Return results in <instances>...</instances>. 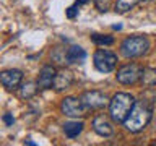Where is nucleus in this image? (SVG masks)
<instances>
[{"label":"nucleus","instance_id":"nucleus-1","mask_svg":"<svg viewBox=\"0 0 156 146\" xmlns=\"http://www.w3.org/2000/svg\"><path fill=\"white\" fill-rule=\"evenodd\" d=\"M151 117H153V106H151V102L145 101V99L136 101L132 112L127 117V120L124 122V127L130 133H140L151 122Z\"/></svg>","mask_w":156,"mask_h":146},{"label":"nucleus","instance_id":"nucleus-2","mask_svg":"<svg viewBox=\"0 0 156 146\" xmlns=\"http://www.w3.org/2000/svg\"><path fill=\"white\" fill-rule=\"evenodd\" d=\"M135 97L129 92H117L109 102V115L115 123H124L135 106Z\"/></svg>","mask_w":156,"mask_h":146},{"label":"nucleus","instance_id":"nucleus-3","mask_svg":"<svg viewBox=\"0 0 156 146\" xmlns=\"http://www.w3.org/2000/svg\"><path fill=\"white\" fill-rule=\"evenodd\" d=\"M150 49V41L145 36H130L120 44V52L125 58L143 57Z\"/></svg>","mask_w":156,"mask_h":146},{"label":"nucleus","instance_id":"nucleus-4","mask_svg":"<svg viewBox=\"0 0 156 146\" xmlns=\"http://www.w3.org/2000/svg\"><path fill=\"white\" fill-rule=\"evenodd\" d=\"M93 63H94L96 70L101 73H111L115 70L117 67V55L111 50L106 49H99L93 55Z\"/></svg>","mask_w":156,"mask_h":146},{"label":"nucleus","instance_id":"nucleus-5","mask_svg":"<svg viewBox=\"0 0 156 146\" xmlns=\"http://www.w3.org/2000/svg\"><path fill=\"white\" fill-rule=\"evenodd\" d=\"M81 101L83 104L88 107V110H99L104 109L106 106H109L111 99L106 96V92L93 89V91H85L81 94Z\"/></svg>","mask_w":156,"mask_h":146},{"label":"nucleus","instance_id":"nucleus-6","mask_svg":"<svg viewBox=\"0 0 156 146\" xmlns=\"http://www.w3.org/2000/svg\"><path fill=\"white\" fill-rule=\"evenodd\" d=\"M141 71H143V68L140 65H136V63H127V65L120 67L117 70L115 78L122 85H135L136 81H140Z\"/></svg>","mask_w":156,"mask_h":146},{"label":"nucleus","instance_id":"nucleus-7","mask_svg":"<svg viewBox=\"0 0 156 146\" xmlns=\"http://www.w3.org/2000/svg\"><path fill=\"white\" fill-rule=\"evenodd\" d=\"M62 112L65 114L67 117H73V119H78V117H85L86 112H88V107L83 104L81 97H73V96H68L62 101V106H60Z\"/></svg>","mask_w":156,"mask_h":146},{"label":"nucleus","instance_id":"nucleus-8","mask_svg":"<svg viewBox=\"0 0 156 146\" xmlns=\"http://www.w3.org/2000/svg\"><path fill=\"white\" fill-rule=\"evenodd\" d=\"M0 81H2V85L5 89L8 91H15L18 89L20 86H21V81H23V71L20 70H5L0 73Z\"/></svg>","mask_w":156,"mask_h":146},{"label":"nucleus","instance_id":"nucleus-9","mask_svg":"<svg viewBox=\"0 0 156 146\" xmlns=\"http://www.w3.org/2000/svg\"><path fill=\"white\" fill-rule=\"evenodd\" d=\"M93 130L99 136H104V138H109V136L114 135V127H112L111 120L104 115H98L93 119Z\"/></svg>","mask_w":156,"mask_h":146},{"label":"nucleus","instance_id":"nucleus-10","mask_svg":"<svg viewBox=\"0 0 156 146\" xmlns=\"http://www.w3.org/2000/svg\"><path fill=\"white\" fill-rule=\"evenodd\" d=\"M57 75V70L52 65H46L41 68L39 71V78H37V86L39 89H47L54 85V78Z\"/></svg>","mask_w":156,"mask_h":146},{"label":"nucleus","instance_id":"nucleus-11","mask_svg":"<svg viewBox=\"0 0 156 146\" xmlns=\"http://www.w3.org/2000/svg\"><path fill=\"white\" fill-rule=\"evenodd\" d=\"M72 85H73V73L70 70H60L57 71L55 78H54L52 88L55 91H63V89H68Z\"/></svg>","mask_w":156,"mask_h":146},{"label":"nucleus","instance_id":"nucleus-12","mask_svg":"<svg viewBox=\"0 0 156 146\" xmlns=\"http://www.w3.org/2000/svg\"><path fill=\"white\" fill-rule=\"evenodd\" d=\"M86 58V50L80 46H72L67 50V62L68 63H83Z\"/></svg>","mask_w":156,"mask_h":146},{"label":"nucleus","instance_id":"nucleus-13","mask_svg":"<svg viewBox=\"0 0 156 146\" xmlns=\"http://www.w3.org/2000/svg\"><path fill=\"white\" fill-rule=\"evenodd\" d=\"M83 127H85V123H83V122H78V120L65 122V123H63V133H65L67 138H76V136L83 131Z\"/></svg>","mask_w":156,"mask_h":146},{"label":"nucleus","instance_id":"nucleus-14","mask_svg":"<svg viewBox=\"0 0 156 146\" xmlns=\"http://www.w3.org/2000/svg\"><path fill=\"white\" fill-rule=\"evenodd\" d=\"M140 83L143 88H148V89L154 88L156 86V68H143Z\"/></svg>","mask_w":156,"mask_h":146},{"label":"nucleus","instance_id":"nucleus-15","mask_svg":"<svg viewBox=\"0 0 156 146\" xmlns=\"http://www.w3.org/2000/svg\"><path fill=\"white\" fill-rule=\"evenodd\" d=\"M37 83L34 85V83H26V85L21 86V91H20V96L23 97V99H31V97L36 94L37 91Z\"/></svg>","mask_w":156,"mask_h":146},{"label":"nucleus","instance_id":"nucleus-16","mask_svg":"<svg viewBox=\"0 0 156 146\" xmlns=\"http://www.w3.org/2000/svg\"><path fill=\"white\" fill-rule=\"evenodd\" d=\"M138 2H140V0H117V3H115V12L125 13V12H129V10L133 8Z\"/></svg>","mask_w":156,"mask_h":146},{"label":"nucleus","instance_id":"nucleus-17","mask_svg":"<svg viewBox=\"0 0 156 146\" xmlns=\"http://www.w3.org/2000/svg\"><path fill=\"white\" fill-rule=\"evenodd\" d=\"M91 41L98 44V46H111L114 44V37L112 36H104V34H98V33H93L91 34Z\"/></svg>","mask_w":156,"mask_h":146},{"label":"nucleus","instance_id":"nucleus-18","mask_svg":"<svg viewBox=\"0 0 156 146\" xmlns=\"http://www.w3.org/2000/svg\"><path fill=\"white\" fill-rule=\"evenodd\" d=\"M94 5L99 12H107L109 10V0H94Z\"/></svg>","mask_w":156,"mask_h":146},{"label":"nucleus","instance_id":"nucleus-19","mask_svg":"<svg viewBox=\"0 0 156 146\" xmlns=\"http://www.w3.org/2000/svg\"><path fill=\"white\" fill-rule=\"evenodd\" d=\"M76 8H78L76 5H73V7L67 8V16H68V18H75V16H76V13H78V10H76Z\"/></svg>","mask_w":156,"mask_h":146},{"label":"nucleus","instance_id":"nucleus-20","mask_svg":"<svg viewBox=\"0 0 156 146\" xmlns=\"http://www.w3.org/2000/svg\"><path fill=\"white\" fill-rule=\"evenodd\" d=\"M2 119H3V122H5V125H8V127L13 125V122H15V119H13L12 114H3Z\"/></svg>","mask_w":156,"mask_h":146},{"label":"nucleus","instance_id":"nucleus-21","mask_svg":"<svg viewBox=\"0 0 156 146\" xmlns=\"http://www.w3.org/2000/svg\"><path fill=\"white\" fill-rule=\"evenodd\" d=\"M24 144H28V146H36V143H34V141H31V140H26V141H24Z\"/></svg>","mask_w":156,"mask_h":146},{"label":"nucleus","instance_id":"nucleus-22","mask_svg":"<svg viewBox=\"0 0 156 146\" xmlns=\"http://www.w3.org/2000/svg\"><path fill=\"white\" fill-rule=\"evenodd\" d=\"M83 3H86V0H76V2H75L76 7H80V5H83Z\"/></svg>","mask_w":156,"mask_h":146},{"label":"nucleus","instance_id":"nucleus-23","mask_svg":"<svg viewBox=\"0 0 156 146\" xmlns=\"http://www.w3.org/2000/svg\"><path fill=\"white\" fill-rule=\"evenodd\" d=\"M140 2H143V3H148V2H151V0H140Z\"/></svg>","mask_w":156,"mask_h":146}]
</instances>
